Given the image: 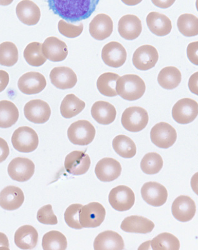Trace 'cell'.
<instances>
[{
	"label": "cell",
	"mask_w": 198,
	"mask_h": 250,
	"mask_svg": "<svg viewBox=\"0 0 198 250\" xmlns=\"http://www.w3.org/2000/svg\"><path fill=\"white\" fill-rule=\"evenodd\" d=\"M0 248L10 249V243H9L7 236L3 233H1V232H0Z\"/></svg>",
	"instance_id": "681fc988"
},
{
	"label": "cell",
	"mask_w": 198,
	"mask_h": 250,
	"mask_svg": "<svg viewBox=\"0 0 198 250\" xmlns=\"http://www.w3.org/2000/svg\"><path fill=\"white\" fill-rule=\"evenodd\" d=\"M155 224L149 219L144 216L133 215L124 219L121 229L126 233L147 234L154 229Z\"/></svg>",
	"instance_id": "d4e9b609"
},
{
	"label": "cell",
	"mask_w": 198,
	"mask_h": 250,
	"mask_svg": "<svg viewBox=\"0 0 198 250\" xmlns=\"http://www.w3.org/2000/svg\"><path fill=\"white\" fill-rule=\"evenodd\" d=\"M124 241L122 236L117 232L105 231L99 233L93 242L95 250L124 249Z\"/></svg>",
	"instance_id": "484cf974"
},
{
	"label": "cell",
	"mask_w": 198,
	"mask_h": 250,
	"mask_svg": "<svg viewBox=\"0 0 198 250\" xmlns=\"http://www.w3.org/2000/svg\"><path fill=\"white\" fill-rule=\"evenodd\" d=\"M159 55L154 46L145 44L140 46L133 53L132 62L133 65L141 71L150 70L159 61Z\"/></svg>",
	"instance_id": "7c38bea8"
},
{
	"label": "cell",
	"mask_w": 198,
	"mask_h": 250,
	"mask_svg": "<svg viewBox=\"0 0 198 250\" xmlns=\"http://www.w3.org/2000/svg\"><path fill=\"white\" fill-rule=\"evenodd\" d=\"M42 50L47 60L53 62L64 61L68 55V46L65 42L54 37L45 40L42 45Z\"/></svg>",
	"instance_id": "ffe728a7"
},
{
	"label": "cell",
	"mask_w": 198,
	"mask_h": 250,
	"mask_svg": "<svg viewBox=\"0 0 198 250\" xmlns=\"http://www.w3.org/2000/svg\"><path fill=\"white\" fill-rule=\"evenodd\" d=\"M91 115L98 124L108 125L115 121L117 111L110 103L99 101L95 102L91 108Z\"/></svg>",
	"instance_id": "f1b7e54d"
},
{
	"label": "cell",
	"mask_w": 198,
	"mask_h": 250,
	"mask_svg": "<svg viewBox=\"0 0 198 250\" xmlns=\"http://www.w3.org/2000/svg\"><path fill=\"white\" fill-rule=\"evenodd\" d=\"M198 115V104L191 98H182L172 108V117L178 124L186 125L194 121Z\"/></svg>",
	"instance_id": "52a82bcc"
},
{
	"label": "cell",
	"mask_w": 198,
	"mask_h": 250,
	"mask_svg": "<svg viewBox=\"0 0 198 250\" xmlns=\"http://www.w3.org/2000/svg\"><path fill=\"white\" fill-rule=\"evenodd\" d=\"M182 79L181 73L175 66H167L162 69L158 76L160 86L166 90H173L180 85Z\"/></svg>",
	"instance_id": "f546056e"
},
{
	"label": "cell",
	"mask_w": 198,
	"mask_h": 250,
	"mask_svg": "<svg viewBox=\"0 0 198 250\" xmlns=\"http://www.w3.org/2000/svg\"><path fill=\"white\" fill-rule=\"evenodd\" d=\"M118 31L125 40L137 39L142 31L141 20L135 15H125L120 19L118 23Z\"/></svg>",
	"instance_id": "603a6c76"
},
{
	"label": "cell",
	"mask_w": 198,
	"mask_h": 250,
	"mask_svg": "<svg viewBox=\"0 0 198 250\" xmlns=\"http://www.w3.org/2000/svg\"><path fill=\"white\" fill-rule=\"evenodd\" d=\"M127 6H135L141 3L143 0H121Z\"/></svg>",
	"instance_id": "816d5d0a"
},
{
	"label": "cell",
	"mask_w": 198,
	"mask_h": 250,
	"mask_svg": "<svg viewBox=\"0 0 198 250\" xmlns=\"http://www.w3.org/2000/svg\"><path fill=\"white\" fill-rule=\"evenodd\" d=\"M10 82V76L6 71L0 70V93L5 90Z\"/></svg>",
	"instance_id": "7dc6e473"
},
{
	"label": "cell",
	"mask_w": 198,
	"mask_h": 250,
	"mask_svg": "<svg viewBox=\"0 0 198 250\" xmlns=\"http://www.w3.org/2000/svg\"><path fill=\"white\" fill-rule=\"evenodd\" d=\"M141 195L144 202L155 207L163 206L168 199L166 188L155 182H146L141 189Z\"/></svg>",
	"instance_id": "4fadbf2b"
},
{
	"label": "cell",
	"mask_w": 198,
	"mask_h": 250,
	"mask_svg": "<svg viewBox=\"0 0 198 250\" xmlns=\"http://www.w3.org/2000/svg\"><path fill=\"white\" fill-rule=\"evenodd\" d=\"M84 30V25L80 23L79 25L67 23L64 20H61L58 23L59 33L69 39H75L81 35Z\"/></svg>",
	"instance_id": "b9f144b4"
},
{
	"label": "cell",
	"mask_w": 198,
	"mask_h": 250,
	"mask_svg": "<svg viewBox=\"0 0 198 250\" xmlns=\"http://www.w3.org/2000/svg\"><path fill=\"white\" fill-rule=\"evenodd\" d=\"M37 220L44 225H55L58 223L51 205H45L39 209L37 213Z\"/></svg>",
	"instance_id": "7bdbcfd3"
},
{
	"label": "cell",
	"mask_w": 198,
	"mask_h": 250,
	"mask_svg": "<svg viewBox=\"0 0 198 250\" xmlns=\"http://www.w3.org/2000/svg\"><path fill=\"white\" fill-rule=\"evenodd\" d=\"M118 95L127 101H135L143 97L146 91L145 83L137 75H126L120 77L116 84Z\"/></svg>",
	"instance_id": "7a4b0ae2"
},
{
	"label": "cell",
	"mask_w": 198,
	"mask_h": 250,
	"mask_svg": "<svg viewBox=\"0 0 198 250\" xmlns=\"http://www.w3.org/2000/svg\"><path fill=\"white\" fill-rule=\"evenodd\" d=\"M12 142L13 148L19 152H33L38 146V135L34 129L30 127H19L13 133Z\"/></svg>",
	"instance_id": "3957f363"
},
{
	"label": "cell",
	"mask_w": 198,
	"mask_h": 250,
	"mask_svg": "<svg viewBox=\"0 0 198 250\" xmlns=\"http://www.w3.org/2000/svg\"><path fill=\"white\" fill-rule=\"evenodd\" d=\"M196 211L197 206L194 200L186 195H181L176 198L171 206L173 217L180 222H190L194 218Z\"/></svg>",
	"instance_id": "e0dca14e"
},
{
	"label": "cell",
	"mask_w": 198,
	"mask_h": 250,
	"mask_svg": "<svg viewBox=\"0 0 198 250\" xmlns=\"http://www.w3.org/2000/svg\"><path fill=\"white\" fill-rule=\"evenodd\" d=\"M96 131L92 124L87 120H79L71 125L68 129V137L75 145L86 146L94 140Z\"/></svg>",
	"instance_id": "5b68a950"
},
{
	"label": "cell",
	"mask_w": 198,
	"mask_h": 250,
	"mask_svg": "<svg viewBox=\"0 0 198 250\" xmlns=\"http://www.w3.org/2000/svg\"><path fill=\"white\" fill-rule=\"evenodd\" d=\"M113 29L112 19L103 13L95 16L90 24V35L98 41H102L110 37Z\"/></svg>",
	"instance_id": "44dd1931"
},
{
	"label": "cell",
	"mask_w": 198,
	"mask_h": 250,
	"mask_svg": "<svg viewBox=\"0 0 198 250\" xmlns=\"http://www.w3.org/2000/svg\"><path fill=\"white\" fill-rule=\"evenodd\" d=\"M50 77L51 83L60 90L74 88L77 83L76 74L69 67H55L51 70Z\"/></svg>",
	"instance_id": "d6986e66"
},
{
	"label": "cell",
	"mask_w": 198,
	"mask_h": 250,
	"mask_svg": "<svg viewBox=\"0 0 198 250\" xmlns=\"http://www.w3.org/2000/svg\"><path fill=\"white\" fill-rule=\"evenodd\" d=\"M150 138L153 144L159 148L168 149L175 144L177 133L170 124L160 122L151 129Z\"/></svg>",
	"instance_id": "8992f818"
},
{
	"label": "cell",
	"mask_w": 198,
	"mask_h": 250,
	"mask_svg": "<svg viewBox=\"0 0 198 250\" xmlns=\"http://www.w3.org/2000/svg\"><path fill=\"white\" fill-rule=\"evenodd\" d=\"M188 88L191 93L198 96V71L191 76L189 79Z\"/></svg>",
	"instance_id": "bcb514c9"
},
{
	"label": "cell",
	"mask_w": 198,
	"mask_h": 250,
	"mask_svg": "<svg viewBox=\"0 0 198 250\" xmlns=\"http://www.w3.org/2000/svg\"><path fill=\"white\" fill-rule=\"evenodd\" d=\"M187 57L191 63L198 66V42L188 44L186 50Z\"/></svg>",
	"instance_id": "ee69618b"
},
{
	"label": "cell",
	"mask_w": 198,
	"mask_h": 250,
	"mask_svg": "<svg viewBox=\"0 0 198 250\" xmlns=\"http://www.w3.org/2000/svg\"><path fill=\"white\" fill-rule=\"evenodd\" d=\"M90 156L82 151H72L66 156L64 161L66 170L74 176L86 174L90 169Z\"/></svg>",
	"instance_id": "9a60e30c"
},
{
	"label": "cell",
	"mask_w": 198,
	"mask_h": 250,
	"mask_svg": "<svg viewBox=\"0 0 198 250\" xmlns=\"http://www.w3.org/2000/svg\"><path fill=\"white\" fill-rule=\"evenodd\" d=\"M100 0H48L55 15L71 23L89 19L96 10Z\"/></svg>",
	"instance_id": "6da1fadb"
},
{
	"label": "cell",
	"mask_w": 198,
	"mask_h": 250,
	"mask_svg": "<svg viewBox=\"0 0 198 250\" xmlns=\"http://www.w3.org/2000/svg\"><path fill=\"white\" fill-rule=\"evenodd\" d=\"M106 211L101 203L91 202L82 207L80 213V223L83 228H94L101 226L105 220Z\"/></svg>",
	"instance_id": "9c48e42d"
},
{
	"label": "cell",
	"mask_w": 198,
	"mask_h": 250,
	"mask_svg": "<svg viewBox=\"0 0 198 250\" xmlns=\"http://www.w3.org/2000/svg\"><path fill=\"white\" fill-rule=\"evenodd\" d=\"M157 7L166 9L171 7L175 3L176 0H151Z\"/></svg>",
	"instance_id": "c3c4849f"
},
{
	"label": "cell",
	"mask_w": 198,
	"mask_h": 250,
	"mask_svg": "<svg viewBox=\"0 0 198 250\" xmlns=\"http://www.w3.org/2000/svg\"><path fill=\"white\" fill-rule=\"evenodd\" d=\"M24 202V193L19 187L9 186L0 192V207L5 210H16L22 206Z\"/></svg>",
	"instance_id": "cb8c5ba5"
},
{
	"label": "cell",
	"mask_w": 198,
	"mask_h": 250,
	"mask_svg": "<svg viewBox=\"0 0 198 250\" xmlns=\"http://www.w3.org/2000/svg\"><path fill=\"white\" fill-rule=\"evenodd\" d=\"M120 76L113 73H105L100 76L97 82L98 90L108 97H117L116 84Z\"/></svg>",
	"instance_id": "836d02e7"
},
{
	"label": "cell",
	"mask_w": 198,
	"mask_h": 250,
	"mask_svg": "<svg viewBox=\"0 0 198 250\" xmlns=\"http://www.w3.org/2000/svg\"><path fill=\"white\" fill-rule=\"evenodd\" d=\"M10 155V148L7 142L3 138H0V164L6 160Z\"/></svg>",
	"instance_id": "f6af8a7d"
},
{
	"label": "cell",
	"mask_w": 198,
	"mask_h": 250,
	"mask_svg": "<svg viewBox=\"0 0 198 250\" xmlns=\"http://www.w3.org/2000/svg\"><path fill=\"white\" fill-rule=\"evenodd\" d=\"M177 26L182 35L186 37H193L198 35V18L192 14L180 16L177 21Z\"/></svg>",
	"instance_id": "8d00e7d4"
},
{
	"label": "cell",
	"mask_w": 198,
	"mask_h": 250,
	"mask_svg": "<svg viewBox=\"0 0 198 250\" xmlns=\"http://www.w3.org/2000/svg\"><path fill=\"white\" fill-rule=\"evenodd\" d=\"M24 114L26 119L35 124H44L50 120L51 109L48 103L33 100L25 104Z\"/></svg>",
	"instance_id": "8fae6325"
},
{
	"label": "cell",
	"mask_w": 198,
	"mask_h": 250,
	"mask_svg": "<svg viewBox=\"0 0 198 250\" xmlns=\"http://www.w3.org/2000/svg\"><path fill=\"white\" fill-rule=\"evenodd\" d=\"M108 202L115 210L128 211L135 204L134 192L130 188L120 185L110 191L108 195Z\"/></svg>",
	"instance_id": "ba28073f"
},
{
	"label": "cell",
	"mask_w": 198,
	"mask_h": 250,
	"mask_svg": "<svg viewBox=\"0 0 198 250\" xmlns=\"http://www.w3.org/2000/svg\"><path fill=\"white\" fill-rule=\"evenodd\" d=\"M121 164L112 158H104L99 160L95 168L97 178L102 182H110L117 180L121 175Z\"/></svg>",
	"instance_id": "ac0fdd59"
},
{
	"label": "cell",
	"mask_w": 198,
	"mask_h": 250,
	"mask_svg": "<svg viewBox=\"0 0 198 250\" xmlns=\"http://www.w3.org/2000/svg\"><path fill=\"white\" fill-rule=\"evenodd\" d=\"M163 167V158L159 154L154 152L146 154L140 163L142 171L149 175L159 173Z\"/></svg>",
	"instance_id": "74e56055"
},
{
	"label": "cell",
	"mask_w": 198,
	"mask_h": 250,
	"mask_svg": "<svg viewBox=\"0 0 198 250\" xmlns=\"http://www.w3.org/2000/svg\"><path fill=\"white\" fill-rule=\"evenodd\" d=\"M18 50L12 42H6L0 44V64L12 67L18 61Z\"/></svg>",
	"instance_id": "ab89813d"
},
{
	"label": "cell",
	"mask_w": 198,
	"mask_h": 250,
	"mask_svg": "<svg viewBox=\"0 0 198 250\" xmlns=\"http://www.w3.org/2000/svg\"><path fill=\"white\" fill-rule=\"evenodd\" d=\"M149 30L158 37H165L172 30V23L168 17L158 12H151L146 17Z\"/></svg>",
	"instance_id": "4316f807"
},
{
	"label": "cell",
	"mask_w": 198,
	"mask_h": 250,
	"mask_svg": "<svg viewBox=\"0 0 198 250\" xmlns=\"http://www.w3.org/2000/svg\"><path fill=\"white\" fill-rule=\"evenodd\" d=\"M19 117L18 109L13 102L0 101V128H10L18 122Z\"/></svg>",
	"instance_id": "1f68e13d"
},
{
	"label": "cell",
	"mask_w": 198,
	"mask_h": 250,
	"mask_svg": "<svg viewBox=\"0 0 198 250\" xmlns=\"http://www.w3.org/2000/svg\"><path fill=\"white\" fill-rule=\"evenodd\" d=\"M42 247L44 250H65L68 247V241L61 232L51 231L43 236Z\"/></svg>",
	"instance_id": "d590c367"
},
{
	"label": "cell",
	"mask_w": 198,
	"mask_h": 250,
	"mask_svg": "<svg viewBox=\"0 0 198 250\" xmlns=\"http://www.w3.org/2000/svg\"><path fill=\"white\" fill-rule=\"evenodd\" d=\"M14 0H0V5L6 6L10 5Z\"/></svg>",
	"instance_id": "f5cc1de1"
},
{
	"label": "cell",
	"mask_w": 198,
	"mask_h": 250,
	"mask_svg": "<svg viewBox=\"0 0 198 250\" xmlns=\"http://www.w3.org/2000/svg\"><path fill=\"white\" fill-rule=\"evenodd\" d=\"M38 242V233L31 225H24L19 227L15 232V243L22 250L35 249Z\"/></svg>",
	"instance_id": "83f0119b"
},
{
	"label": "cell",
	"mask_w": 198,
	"mask_h": 250,
	"mask_svg": "<svg viewBox=\"0 0 198 250\" xmlns=\"http://www.w3.org/2000/svg\"><path fill=\"white\" fill-rule=\"evenodd\" d=\"M35 165L28 158L18 157L13 159L8 165V173L13 180L25 182L34 175Z\"/></svg>",
	"instance_id": "30bf717a"
},
{
	"label": "cell",
	"mask_w": 198,
	"mask_h": 250,
	"mask_svg": "<svg viewBox=\"0 0 198 250\" xmlns=\"http://www.w3.org/2000/svg\"><path fill=\"white\" fill-rule=\"evenodd\" d=\"M81 204H72L66 209L64 213V220L68 227L75 229H83L80 223V213L82 208Z\"/></svg>",
	"instance_id": "60d3db41"
},
{
	"label": "cell",
	"mask_w": 198,
	"mask_h": 250,
	"mask_svg": "<svg viewBox=\"0 0 198 250\" xmlns=\"http://www.w3.org/2000/svg\"><path fill=\"white\" fill-rule=\"evenodd\" d=\"M127 57L126 48L119 42H110L103 47L102 59L104 63L112 68H118L124 65Z\"/></svg>",
	"instance_id": "5bb4252c"
},
{
	"label": "cell",
	"mask_w": 198,
	"mask_h": 250,
	"mask_svg": "<svg viewBox=\"0 0 198 250\" xmlns=\"http://www.w3.org/2000/svg\"><path fill=\"white\" fill-rule=\"evenodd\" d=\"M85 107V102L80 100L74 94H70L62 100L60 111L62 117L70 119L81 113Z\"/></svg>",
	"instance_id": "4dcf8cb0"
},
{
	"label": "cell",
	"mask_w": 198,
	"mask_h": 250,
	"mask_svg": "<svg viewBox=\"0 0 198 250\" xmlns=\"http://www.w3.org/2000/svg\"><path fill=\"white\" fill-rule=\"evenodd\" d=\"M16 13L19 21L28 26L36 25L41 19L39 6L31 0L20 1L16 8Z\"/></svg>",
	"instance_id": "7402d4cb"
},
{
	"label": "cell",
	"mask_w": 198,
	"mask_h": 250,
	"mask_svg": "<svg viewBox=\"0 0 198 250\" xmlns=\"http://www.w3.org/2000/svg\"><path fill=\"white\" fill-rule=\"evenodd\" d=\"M154 250H179L180 242L175 235L170 233H162L156 236L151 242Z\"/></svg>",
	"instance_id": "f35d334b"
},
{
	"label": "cell",
	"mask_w": 198,
	"mask_h": 250,
	"mask_svg": "<svg viewBox=\"0 0 198 250\" xmlns=\"http://www.w3.org/2000/svg\"><path fill=\"white\" fill-rule=\"evenodd\" d=\"M47 84L45 77L41 73L31 71L19 78L18 86L22 93L36 95L44 90Z\"/></svg>",
	"instance_id": "2e32d148"
},
{
	"label": "cell",
	"mask_w": 198,
	"mask_h": 250,
	"mask_svg": "<svg viewBox=\"0 0 198 250\" xmlns=\"http://www.w3.org/2000/svg\"><path fill=\"white\" fill-rule=\"evenodd\" d=\"M149 117L147 111L139 106L129 107L122 115L121 123L124 128L130 132L137 133L147 126Z\"/></svg>",
	"instance_id": "277c9868"
},
{
	"label": "cell",
	"mask_w": 198,
	"mask_h": 250,
	"mask_svg": "<svg viewBox=\"0 0 198 250\" xmlns=\"http://www.w3.org/2000/svg\"><path fill=\"white\" fill-rule=\"evenodd\" d=\"M23 56L27 63L32 66H41L47 61L42 50V44L39 42L28 44L24 49Z\"/></svg>",
	"instance_id": "e575fe53"
},
{
	"label": "cell",
	"mask_w": 198,
	"mask_h": 250,
	"mask_svg": "<svg viewBox=\"0 0 198 250\" xmlns=\"http://www.w3.org/2000/svg\"><path fill=\"white\" fill-rule=\"evenodd\" d=\"M113 148L118 155L124 158H132L136 155L137 146L130 138L118 135L112 142Z\"/></svg>",
	"instance_id": "d6a6232c"
},
{
	"label": "cell",
	"mask_w": 198,
	"mask_h": 250,
	"mask_svg": "<svg viewBox=\"0 0 198 250\" xmlns=\"http://www.w3.org/2000/svg\"><path fill=\"white\" fill-rule=\"evenodd\" d=\"M191 187L193 191L198 196V172L191 178Z\"/></svg>",
	"instance_id": "f907efd6"
},
{
	"label": "cell",
	"mask_w": 198,
	"mask_h": 250,
	"mask_svg": "<svg viewBox=\"0 0 198 250\" xmlns=\"http://www.w3.org/2000/svg\"><path fill=\"white\" fill-rule=\"evenodd\" d=\"M196 6H197V11L198 12V0L196 1Z\"/></svg>",
	"instance_id": "db71d44e"
}]
</instances>
